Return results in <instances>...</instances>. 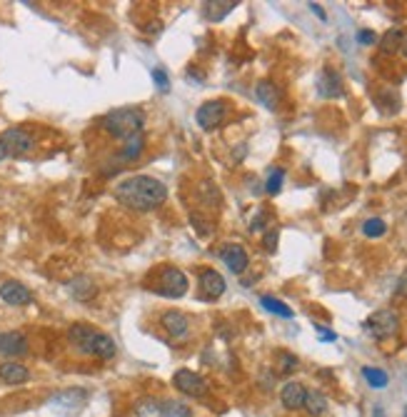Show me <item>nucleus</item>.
<instances>
[{
	"instance_id": "nucleus-13",
	"label": "nucleus",
	"mask_w": 407,
	"mask_h": 417,
	"mask_svg": "<svg viewBox=\"0 0 407 417\" xmlns=\"http://www.w3.org/2000/svg\"><path fill=\"white\" fill-rule=\"evenodd\" d=\"M160 325L165 328V332L170 337H185L187 330H190V320H187V315H182L180 310H167L165 315L160 317Z\"/></svg>"
},
{
	"instance_id": "nucleus-10",
	"label": "nucleus",
	"mask_w": 407,
	"mask_h": 417,
	"mask_svg": "<svg viewBox=\"0 0 407 417\" xmlns=\"http://www.w3.org/2000/svg\"><path fill=\"white\" fill-rule=\"evenodd\" d=\"M0 355L6 357H23L28 355V337L18 330L0 332Z\"/></svg>"
},
{
	"instance_id": "nucleus-32",
	"label": "nucleus",
	"mask_w": 407,
	"mask_h": 417,
	"mask_svg": "<svg viewBox=\"0 0 407 417\" xmlns=\"http://www.w3.org/2000/svg\"><path fill=\"white\" fill-rule=\"evenodd\" d=\"M375 41H377V35H375L373 30H360V33H357V43H362V45H373Z\"/></svg>"
},
{
	"instance_id": "nucleus-36",
	"label": "nucleus",
	"mask_w": 407,
	"mask_h": 417,
	"mask_svg": "<svg viewBox=\"0 0 407 417\" xmlns=\"http://www.w3.org/2000/svg\"><path fill=\"white\" fill-rule=\"evenodd\" d=\"M373 417H385V410H382L380 405H377V407L373 410Z\"/></svg>"
},
{
	"instance_id": "nucleus-30",
	"label": "nucleus",
	"mask_w": 407,
	"mask_h": 417,
	"mask_svg": "<svg viewBox=\"0 0 407 417\" xmlns=\"http://www.w3.org/2000/svg\"><path fill=\"white\" fill-rule=\"evenodd\" d=\"M153 81L158 83V88H160V90H167V88H170L167 73H165V70H160V67H155V70H153Z\"/></svg>"
},
{
	"instance_id": "nucleus-16",
	"label": "nucleus",
	"mask_w": 407,
	"mask_h": 417,
	"mask_svg": "<svg viewBox=\"0 0 407 417\" xmlns=\"http://www.w3.org/2000/svg\"><path fill=\"white\" fill-rule=\"evenodd\" d=\"M305 395L307 387L302 383H287L280 390V400L287 410H302L305 407Z\"/></svg>"
},
{
	"instance_id": "nucleus-25",
	"label": "nucleus",
	"mask_w": 407,
	"mask_h": 417,
	"mask_svg": "<svg viewBox=\"0 0 407 417\" xmlns=\"http://www.w3.org/2000/svg\"><path fill=\"white\" fill-rule=\"evenodd\" d=\"M362 377H365L367 385H370L373 390H382V387H387V383H390L387 372L380 370V367H362Z\"/></svg>"
},
{
	"instance_id": "nucleus-26",
	"label": "nucleus",
	"mask_w": 407,
	"mask_h": 417,
	"mask_svg": "<svg viewBox=\"0 0 407 417\" xmlns=\"http://www.w3.org/2000/svg\"><path fill=\"white\" fill-rule=\"evenodd\" d=\"M260 305L265 310H270L273 315H280V317H285V320H290V317H293V310L287 308L282 300H278V297H270V295L260 297Z\"/></svg>"
},
{
	"instance_id": "nucleus-34",
	"label": "nucleus",
	"mask_w": 407,
	"mask_h": 417,
	"mask_svg": "<svg viewBox=\"0 0 407 417\" xmlns=\"http://www.w3.org/2000/svg\"><path fill=\"white\" fill-rule=\"evenodd\" d=\"M310 10H313L315 15H317V18H320V21H327V15H325V10H322V6H317V3H310Z\"/></svg>"
},
{
	"instance_id": "nucleus-18",
	"label": "nucleus",
	"mask_w": 407,
	"mask_h": 417,
	"mask_svg": "<svg viewBox=\"0 0 407 417\" xmlns=\"http://www.w3.org/2000/svg\"><path fill=\"white\" fill-rule=\"evenodd\" d=\"M255 95H258V100H260L267 110H273V113H275V110L280 108V93H278V88H275L270 81H260V83H258Z\"/></svg>"
},
{
	"instance_id": "nucleus-29",
	"label": "nucleus",
	"mask_w": 407,
	"mask_h": 417,
	"mask_svg": "<svg viewBox=\"0 0 407 417\" xmlns=\"http://www.w3.org/2000/svg\"><path fill=\"white\" fill-rule=\"evenodd\" d=\"M295 367H298V357L287 355V352H282L280 355V370L282 372H293Z\"/></svg>"
},
{
	"instance_id": "nucleus-9",
	"label": "nucleus",
	"mask_w": 407,
	"mask_h": 417,
	"mask_svg": "<svg viewBox=\"0 0 407 417\" xmlns=\"http://www.w3.org/2000/svg\"><path fill=\"white\" fill-rule=\"evenodd\" d=\"M0 300L13 305V308H21V305H28L33 300V292L23 283H18V280H6V283L0 285Z\"/></svg>"
},
{
	"instance_id": "nucleus-21",
	"label": "nucleus",
	"mask_w": 407,
	"mask_h": 417,
	"mask_svg": "<svg viewBox=\"0 0 407 417\" xmlns=\"http://www.w3.org/2000/svg\"><path fill=\"white\" fill-rule=\"evenodd\" d=\"M145 150V135H135V138H130V140H125V145L121 148V160L125 162H133L140 158V153Z\"/></svg>"
},
{
	"instance_id": "nucleus-1",
	"label": "nucleus",
	"mask_w": 407,
	"mask_h": 417,
	"mask_svg": "<svg viewBox=\"0 0 407 417\" xmlns=\"http://www.w3.org/2000/svg\"><path fill=\"white\" fill-rule=\"evenodd\" d=\"M115 200L121 202L123 208L147 213V210L160 208L163 202L167 200V188L165 182H160L158 178L133 175L115 188Z\"/></svg>"
},
{
	"instance_id": "nucleus-17",
	"label": "nucleus",
	"mask_w": 407,
	"mask_h": 417,
	"mask_svg": "<svg viewBox=\"0 0 407 417\" xmlns=\"http://www.w3.org/2000/svg\"><path fill=\"white\" fill-rule=\"evenodd\" d=\"M67 290H70V295H73L75 300H81V303H87V300H93V297L98 295V288H95V283L87 275L73 277V280L67 283Z\"/></svg>"
},
{
	"instance_id": "nucleus-19",
	"label": "nucleus",
	"mask_w": 407,
	"mask_h": 417,
	"mask_svg": "<svg viewBox=\"0 0 407 417\" xmlns=\"http://www.w3.org/2000/svg\"><path fill=\"white\" fill-rule=\"evenodd\" d=\"M87 400V392L85 390H67V392H61V395H55L50 400V405H58V407H67V410H78L83 407Z\"/></svg>"
},
{
	"instance_id": "nucleus-28",
	"label": "nucleus",
	"mask_w": 407,
	"mask_h": 417,
	"mask_svg": "<svg viewBox=\"0 0 407 417\" xmlns=\"http://www.w3.org/2000/svg\"><path fill=\"white\" fill-rule=\"evenodd\" d=\"M282 180H285V170L275 168L273 173H270V178H267L265 190L270 193V195H278V193H280V188H282Z\"/></svg>"
},
{
	"instance_id": "nucleus-31",
	"label": "nucleus",
	"mask_w": 407,
	"mask_h": 417,
	"mask_svg": "<svg viewBox=\"0 0 407 417\" xmlns=\"http://www.w3.org/2000/svg\"><path fill=\"white\" fill-rule=\"evenodd\" d=\"M317 340H320V343H335V340H337V335H335V332H330V330H325L322 325H317Z\"/></svg>"
},
{
	"instance_id": "nucleus-6",
	"label": "nucleus",
	"mask_w": 407,
	"mask_h": 417,
	"mask_svg": "<svg viewBox=\"0 0 407 417\" xmlns=\"http://www.w3.org/2000/svg\"><path fill=\"white\" fill-rule=\"evenodd\" d=\"M0 142H3V148H6L8 155H25V153H30L35 145L33 135L23 128L3 130V133H0Z\"/></svg>"
},
{
	"instance_id": "nucleus-24",
	"label": "nucleus",
	"mask_w": 407,
	"mask_h": 417,
	"mask_svg": "<svg viewBox=\"0 0 407 417\" xmlns=\"http://www.w3.org/2000/svg\"><path fill=\"white\" fill-rule=\"evenodd\" d=\"M207 18L210 21H222L227 13H233L235 8H238V3H233V0H218V3H207Z\"/></svg>"
},
{
	"instance_id": "nucleus-4",
	"label": "nucleus",
	"mask_w": 407,
	"mask_h": 417,
	"mask_svg": "<svg viewBox=\"0 0 407 417\" xmlns=\"http://www.w3.org/2000/svg\"><path fill=\"white\" fill-rule=\"evenodd\" d=\"M187 288H190V285H187V277L180 268H163L160 272H158V280H155L153 290L163 297L178 300V297L185 295Z\"/></svg>"
},
{
	"instance_id": "nucleus-5",
	"label": "nucleus",
	"mask_w": 407,
	"mask_h": 417,
	"mask_svg": "<svg viewBox=\"0 0 407 417\" xmlns=\"http://www.w3.org/2000/svg\"><path fill=\"white\" fill-rule=\"evenodd\" d=\"M365 328L375 340H387V337H393L400 330V315L390 308L377 310V312H373V315L367 317Z\"/></svg>"
},
{
	"instance_id": "nucleus-39",
	"label": "nucleus",
	"mask_w": 407,
	"mask_h": 417,
	"mask_svg": "<svg viewBox=\"0 0 407 417\" xmlns=\"http://www.w3.org/2000/svg\"><path fill=\"white\" fill-rule=\"evenodd\" d=\"M405 417H407V410H405Z\"/></svg>"
},
{
	"instance_id": "nucleus-3",
	"label": "nucleus",
	"mask_w": 407,
	"mask_h": 417,
	"mask_svg": "<svg viewBox=\"0 0 407 417\" xmlns=\"http://www.w3.org/2000/svg\"><path fill=\"white\" fill-rule=\"evenodd\" d=\"M143 125H145V115H143V110H138V108L110 110V113L103 118V128H105V133L118 138V140H130L135 135H140Z\"/></svg>"
},
{
	"instance_id": "nucleus-22",
	"label": "nucleus",
	"mask_w": 407,
	"mask_h": 417,
	"mask_svg": "<svg viewBox=\"0 0 407 417\" xmlns=\"http://www.w3.org/2000/svg\"><path fill=\"white\" fill-rule=\"evenodd\" d=\"M158 405H160V407H155V412L163 417H193L190 407L178 403V400H163V403H158Z\"/></svg>"
},
{
	"instance_id": "nucleus-37",
	"label": "nucleus",
	"mask_w": 407,
	"mask_h": 417,
	"mask_svg": "<svg viewBox=\"0 0 407 417\" xmlns=\"http://www.w3.org/2000/svg\"><path fill=\"white\" fill-rule=\"evenodd\" d=\"M8 158V153H6V148H3V142H0V160H6Z\"/></svg>"
},
{
	"instance_id": "nucleus-23",
	"label": "nucleus",
	"mask_w": 407,
	"mask_h": 417,
	"mask_svg": "<svg viewBox=\"0 0 407 417\" xmlns=\"http://www.w3.org/2000/svg\"><path fill=\"white\" fill-rule=\"evenodd\" d=\"M302 410H307V415L320 417L322 412L327 410V397L322 395V392H317V390H307V395H305V407H302Z\"/></svg>"
},
{
	"instance_id": "nucleus-12",
	"label": "nucleus",
	"mask_w": 407,
	"mask_h": 417,
	"mask_svg": "<svg viewBox=\"0 0 407 417\" xmlns=\"http://www.w3.org/2000/svg\"><path fill=\"white\" fill-rule=\"evenodd\" d=\"M220 257H222V263L233 270L235 275H242L247 270V265H250V257H247L242 245H222Z\"/></svg>"
},
{
	"instance_id": "nucleus-15",
	"label": "nucleus",
	"mask_w": 407,
	"mask_h": 417,
	"mask_svg": "<svg viewBox=\"0 0 407 417\" xmlns=\"http://www.w3.org/2000/svg\"><path fill=\"white\" fill-rule=\"evenodd\" d=\"M30 380V370L25 365L15 363V360H6L0 363V383L6 385H25Z\"/></svg>"
},
{
	"instance_id": "nucleus-38",
	"label": "nucleus",
	"mask_w": 407,
	"mask_h": 417,
	"mask_svg": "<svg viewBox=\"0 0 407 417\" xmlns=\"http://www.w3.org/2000/svg\"><path fill=\"white\" fill-rule=\"evenodd\" d=\"M400 50H402V55L407 58V35H405V41H402V47H400Z\"/></svg>"
},
{
	"instance_id": "nucleus-7",
	"label": "nucleus",
	"mask_w": 407,
	"mask_h": 417,
	"mask_svg": "<svg viewBox=\"0 0 407 417\" xmlns=\"http://www.w3.org/2000/svg\"><path fill=\"white\" fill-rule=\"evenodd\" d=\"M173 383H175V387L187 397H205L207 395V383L193 370H178L173 377Z\"/></svg>"
},
{
	"instance_id": "nucleus-14",
	"label": "nucleus",
	"mask_w": 407,
	"mask_h": 417,
	"mask_svg": "<svg viewBox=\"0 0 407 417\" xmlns=\"http://www.w3.org/2000/svg\"><path fill=\"white\" fill-rule=\"evenodd\" d=\"M317 93H320L322 98H340L342 95L340 73L333 70V67H325L320 73V78H317Z\"/></svg>"
},
{
	"instance_id": "nucleus-20",
	"label": "nucleus",
	"mask_w": 407,
	"mask_h": 417,
	"mask_svg": "<svg viewBox=\"0 0 407 417\" xmlns=\"http://www.w3.org/2000/svg\"><path fill=\"white\" fill-rule=\"evenodd\" d=\"M402 41H405L402 28H390V30L380 38V50L385 55H395L402 47Z\"/></svg>"
},
{
	"instance_id": "nucleus-27",
	"label": "nucleus",
	"mask_w": 407,
	"mask_h": 417,
	"mask_svg": "<svg viewBox=\"0 0 407 417\" xmlns=\"http://www.w3.org/2000/svg\"><path fill=\"white\" fill-rule=\"evenodd\" d=\"M362 233H365L367 237H382L387 233V225L380 217H370V220L362 222Z\"/></svg>"
},
{
	"instance_id": "nucleus-8",
	"label": "nucleus",
	"mask_w": 407,
	"mask_h": 417,
	"mask_svg": "<svg viewBox=\"0 0 407 417\" xmlns=\"http://www.w3.org/2000/svg\"><path fill=\"white\" fill-rule=\"evenodd\" d=\"M225 103L222 100H210L205 103V105H200L198 108V113H195V118H198V125H200L202 130H215L220 128L222 120H225Z\"/></svg>"
},
{
	"instance_id": "nucleus-2",
	"label": "nucleus",
	"mask_w": 407,
	"mask_h": 417,
	"mask_svg": "<svg viewBox=\"0 0 407 417\" xmlns=\"http://www.w3.org/2000/svg\"><path fill=\"white\" fill-rule=\"evenodd\" d=\"M67 340L81 355L98 357V360H113L115 352H118V345H115L113 337L85 323H75L67 330Z\"/></svg>"
},
{
	"instance_id": "nucleus-33",
	"label": "nucleus",
	"mask_w": 407,
	"mask_h": 417,
	"mask_svg": "<svg viewBox=\"0 0 407 417\" xmlns=\"http://www.w3.org/2000/svg\"><path fill=\"white\" fill-rule=\"evenodd\" d=\"M275 245H278V230H270V233L265 235V248L270 250V253H273Z\"/></svg>"
},
{
	"instance_id": "nucleus-11",
	"label": "nucleus",
	"mask_w": 407,
	"mask_h": 417,
	"mask_svg": "<svg viewBox=\"0 0 407 417\" xmlns=\"http://www.w3.org/2000/svg\"><path fill=\"white\" fill-rule=\"evenodd\" d=\"M200 297L202 300H218L225 292V277L218 270H202L200 272Z\"/></svg>"
},
{
	"instance_id": "nucleus-35",
	"label": "nucleus",
	"mask_w": 407,
	"mask_h": 417,
	"mask_svg": "<svg viewBox=\"0 0 407 417\" xmlns=\"http://www.w3.org/2000/svg\"><path fill=\"white\" fill-rule=\"evenodd\" d=\"M397 295H407V270H405V275L400 277V285H397Z\"/></svg>"
}]
</instances>
